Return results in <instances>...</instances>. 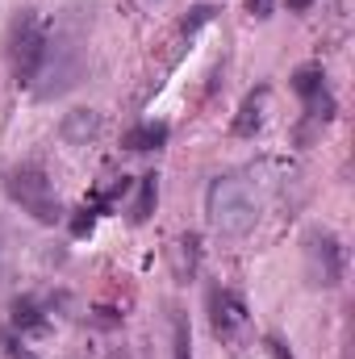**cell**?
<instances>
[{"mask_svg":"<svg viewBox=\"0 0 355 359\" xmlns=\"http://www.w3.org/2000/svg\"><path fill=\"white\" fill-rule=\"evenodd\" d=\"M168 134H172V130H168L163 121H142V126H134L121 142H126L130 151H159V147L168 142Z\"/></svg>","mask_w":355,"mask_h":359,"instance_id":"obj_8","label":"cell"},{"mask_svg":"<svg viewBox=\"0 0 355 359\" xmlns=\"http://www.w3.org/2000/svg\"><path fill=\"white\" fill-rule=\"evenodd\" d=\"M8 276V230H4V222H0V280Z\"/></svg>","mask_w":355,"mask_h":359,"instance_id":"obj_16","label":"cell"},{"mask_svg":"<svg viewBox=\"0 0 355 359\" xmlns=\"http://www.w3.org/2000/svg\"><path fill=\"white\" fill-rule=\"evenodd\" d=\"M264 100H267V88L251 92L247 100H243V109H239V121H234V134H255L260 130V121H264Z\"/></svg>","mask_w":355,"mask_h":359,"instance_id":"obj_10","label":"cell"},{"mask_svg":"<svg viewBox=\"0 0 355 359\" xmlns=\"http://www.w3.org/2000/svg\"><path fill=\"white\" fill-rule=\"evenodd\" d=\"M205 217L217 234L226 238H243L255 230L260 222V201L251 192V184L243 176H217L205 192Z\"/></svg>","mask_w":355,"mask_h":359,"instance_id":"obj_1","label":"cell"},{"mask_svg":"<svg viewBox=\"0 0 355 359\" xmlns=\"http://www.w3.org/2000/svg\"><path fill=\"white\" fill-rule=\"evenodd\" d=\"M267 351H272L276 359H293V351H288V347H284L280 339H267Z\"/></svg>","mask_w":355,"mask_h":359,"instance_id":"obj_18","label":"cell"},{"mask_svg":"<svg viewBox=\"0 0 355 359\" xmlns=\"http://www.w3.org/2000/svg\"><path fill=\"white\" fill-rule=\"evenodd\" d=\"M13 322H17L21 330H38V326H42V309H38V301H17Z\"/></svg>","mask_w":355,"mask_h":359,"instance_id":"obj_14","label":"cell"},{"mask_svg":"<svg viewBox=\"0 0 355 359\" xmlns=\"http://www.w3.org/2000/svg\"><path fill=\"white\" fill-rule=\"evenodd\" d=\"M196 259H201V243H196V234H184L180 238V280H188L196 271Z\"/></svg>","mask_w":355,"mask_h":359,"instance_id":"obj_12","label":"cell"},{"mask_svg":"<svg viewBox=\"0 0 355 359\" xmlns=\"http://www.w3.org/2000/svg\"><path fill=\"white\" fill-rule=\"evenodd\" d=\"M155 209V176H142V188H138V201H134V222H147Z\"/></svg>","mask_w":355,"mask_h":359,"instance_id":"obj_13","label":"cell"},{"mask_svg":"<svg viewBox=\"0 0 355 359\" xmlns=\"http://www.w3.org/2000/svg\"><path fill=\"white\" fill-rule=\"evenodd\" d=\"M209 17H213V8H209V4H201V8H192V21H184V34H192V29H196V25H205Z\"/></svg>","mask_w":355,"mask_h":359,"instance_id":"obj_15","label":"cell"},{"mask_svg":"<svg viewBox=\"0 0 355 359\" xmlns=\"http://www.w3.org/2000/svg\"><path fill=\"white\" fill-rule=\"evenodd\" d=\"M172 359H192V330H188L184 313L172 318Z\"/></svg>","mask_w":355,"mask_h":359,"instance_id":"obj_11","label":"cell"},{"mask_svg":"<svg viewBox=\"0 0 355 359\" xmlns=\"http://www.w3.org/2000/svg\"><path fill=\"white\" fill-rule=\"evenodd\" d=\"M293 88H297V96L314 109V117H330V113H335V100H330L326 72H322V67H301V72L293 76Z\"/></svg>","mask_w":355,"mask_h":359,"instance_id":"obj_7","label":"cell"},{"mask_svg":"<svg viewBox=\"0 0 355 359\" xmlns=\"http://www.w3.org/2000/svg\"><path fill=\"white\" fill-rule=\"evenodd\" d=\"M4 192H8V201H13V205H21V209H25L34 222H42V226H55V222H63L59 192H55L51 176H46L38 163L8 168V172H4Z\"/></svg>","mask_w":355,"mask_h":359,"instance_id":"obj_3","label":"cell"},{"mask_svg":"<svg viewBox=\"0 0 355 359\" xmlns=\"http://www.w3.org/2000/svg\"><path fill=\"white\" fill-rule=\"evenodd\" d=\"M247 8H251L255 17H272V0H247Z\"/></svg>","mask_w":355,"mask_h":359,"instance_id":"obj_17","label":"cell"},{"mask_svg":"<svg viewBox=\"0 0 355 359\" xmlns=\"http://www.w3.org/2000/svg\"><path fill=\"white\" fill-rule=\"evenodd\" d=\"M84 76V46H80V34H55L51 38V50H46V63H42V76L46 84H38L42 96H63L67 88H76Z\"/></svg>","mask_w":355,"mask_h":359,"instance_id":"obj_4","label":"cell"},{"mask_svg":"<svg viewBox=\"0 0 355 359\" xmlns=\"http://www.w3.org/2000/svg\"><path fill=\"white\" fill-rule=\"evenodd\" d=\"M46 50H51V25L42 21L38 8H21L13 17V25H8V67H13V80L25 84V88L38 84Z\"/></svg>","mask_w":355,"mask_h":359,"instance_id":"obj_2","label":"cell"},{"mask_svg":"<svg viewBox=\"0 0 355 359\" xmlns=\"http://www.w3.org/2000/svg\"><path fill=\"white\" fill-rule=\"evenodd\" d=\"M209 326L226 343L239 339L247 330V305H243V297L230 292V288H209Z\"/></svg>","mask_w":355,"mask_h":359,"instance_id":"obj_6","label":"cell"},{"mask_svg":"<svg viewBox=\"0 0 355 359\" xmlns=\"http://www.w3.org/2000/svg\"><path fill=\"white\" fill-rule=\"evenodd\" d=\"M343 271H347V255H343L339 234L314 226L305 234V276H309V284L314 288H339Z\"/></svg>","mask_w":355,"mask_h":359,"instance_id":"obj_5","label":"cell"},{"mask_svg":"<svg viewBox=\"0 0 355 359\" xmlns=\"http://www.w3.org/2000/svg\"><path fill=\"white\" fill-rule=\"evenodd\" d=\"M284 4H288V8H293V13H305V8H309V4H314V0H284Z\"/></svg>","mask_w":355,"mask_h":359,"instance_id":"obj_19","label":"cell"},{"mask_svg":"<svg viewBox=\"0 0 355 359\" xmlns=\"http://www.w3.org/2000/svg\"><path fill=\"white\" fill-rule=\"evenodd\" d=\"M96 130H100V117H96L92 109H76V113H67V121H63V138H67L72 147H84L88 138H96Z\"/></svg>","mask_w":355,"mask_h":359,"instance_id":"obj_9","label":"cell"}]
</instances>
